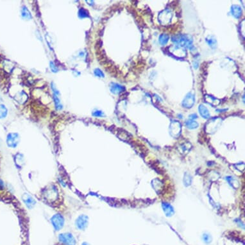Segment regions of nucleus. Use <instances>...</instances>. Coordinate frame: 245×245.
<instances>
[{
  "instance_id": "f257e3e1",
  "label": "nucleus",
  "mask_w": 245,
  "mask_h": 245,
  "mask_svg": "<svg viewBox=\"0 0 245 245\" xmlns=\"http://www.w3.org/2000/svg\"><path fill=\"white\" fill-rule=\"evenodd\" d=\"M42 194L44 200L52 203L57 200L59 197V191L56 185L51 184L44 189Z\"/></svg>"
},
{
  "instance_id": "f03ea898",
  "label": "nucleus",
  "mask_w": 245,
  "mask_h": 245,
  "mask_svg": "<svg viewBox=\"0 0 245 245\" xmlns=\"http://www.w3.org/2000/svg\"><path fill=\"white\" fill-rule=\"evenodd\" d=\"M59 241L62 245H76V240L73 234L70 232L61 233L58 237Z\"/></svg>"
},
{
  "instance_id": "7ed1b4c3",
  "label": "nucleus",
  "mask_w": 245,
  "mask_h": 245,
  "mask_svg": "<svg viewBox=\"0 0 245 245\" xmlns=\"http://www.w3.org/2000/svg\"><path fill=\"white\" fill-rule=\"evenodd\" d=\"M51 223L55 231H60L64 226L65 219L60 214H55L52 217Z\"/></svg>"
},
{
  "instance_id": "20e7f679",
  "label": "nucleus",
  "mask_w": 245,
  "mask_h": 245,
  "mask_svg": "<svg viewBox=\"0 0 245 245\" xmlns=\"http://www.w3.org/2000/svg\"><path fill=\"white\" fill-rule=\"evenodd\" d=\"M19 141H20V137L17 133H10L7 136V145L11 148H16L19 145Z\"/></svg>"
},
{
  "instance_id": "39448f33",
  "label": "nucleus",
  "mask_w": 245,
  "mask_h": 245,
  "mask_svg": "<svg viewBox=\"0 0 245 245\" xmlns=\"http://www.w3.org/2000/svg\"><path fill=\"white\" fill-rule=\"evenodd\" d=\"M89 224V217L87 215L81 214L75 220V226L80 230H85Z\"/></svg>"
},
{
  "instance_id": "423d86ee",
  "label": "nucleus",
  "mask_w": 245,
  "mask_h": 245,
  "mask_svg": "<svg viewBox=\"0 0 245 245\" xmlns=\"http://www.w3.org/2000/svg\"><path fill=\"white\" fill-rule=\"evenodd\" d=\"M22 200L29 209H32L36 204V201L34 198L28 193H24L22 195Z\"/></svg>"
},
{
  "instance_id": "0eeeda50",
  "label": "nucleus",
  "mask_w": 245,
  "mask_h": 245,
  "mask_svg": "<svg viewBox=\"0 0 245 245\" xmlns=\"http://www.w3.org/2000/svg\"><path fill=\"white\" fill-rule=\"evenodd\" d=\"M52 87L53 91V99H54V102H55V107L57 110H60L62 108V105L60 104L59 98V96H58L59 95V92H58V91L56 89L55 85H54L53 83H52Z\"/></svg>"
},
{
  "instance_id": "6e6552de",
  "label": "nucleus",
  "mask_w": 245,
  "mask_h": 245,
  "mask_svg": "<svg viewBox=\"0 0 245 245\" xmlns=\"http://www.w3.org/2000/svg\"><path fill=\"white\" fill-rule=\"evenodd\" d=\"M110 89L112 93H114L115 95H117L119 94L120 92H122L123 91H124L125 89H124L123 86H121V85H120L119 84L112 83L110 85Z\"/></svg>"
},
{
  "instance_id": "1a4fd4ad",
  "label": "nucleus",
  "mask_w": 245,
  "mask_h": 245,
  "mask_svg": "<svg viewBox=\"0 0 245 245\" xmlns=\"http://www.w3.org/2000/svg\"><path fill=\"white\" fill-rule=\"evenodd\" d=\"M14 161H15V164H16L17 167H19V168H21L23 165L24 164V162H25L24 157H23V155L22 154L18 153L15 155Z\"/></svg>"
},
{
  "instance_id": "9d476101",
  "label": "nucleus",
  "mask_w": 245,
  "mask_h": 245,
  "mask_svg": "<svg viewBox=\"0 0 245 245\" xmlns=\"http://www.w3.org/2000/svg\"><path fill=\"white\" fill-rule=\"evenodd\" d=\"M162 207L167 216H171L174 214V210L173 208L172 207V205H170L169 204L166 203H163Z\"/></svg>"
},
{
  "instance_id": "9b49d317",
  "label": "nucleus",
  "mask_w": 245,
  "mask_h": 245,
  "mask_svg": "<svg viewBox=\"0 0 245 245\" xmlns=\"http://www.w3.org/2000/svg\"><path fill=\"white\" fill-rule=\"evenodd\" d=\"M21 15L23 19H25L26 20H30L32 18V14H31L29 10L27 9V7L24 6L21 9Z\"/></svg>"
},
{
  "instance_id": "f8f14e48",
  "label": "nucleus",
  "mask_w": 245,
  "mask_h": 245,
  "mask_svg": "<svg viewBox=\"0 0 245 245\" xmlns=\"http://www.w3.org/2000/svg\"><path fill=\"white\" fill-rule=\"evenodd\" d=\"M7 108L3 105H0V119L5 118L7 115Z\"/></svg>"
},
{
  "instance_id": "ddd939ff",
  "label": "nucleus",
  "mask_w": 245,
  "mask_h": 245,
  "mask_svg": "<svg viewBox=\"0 0 245 245\" xmlns=\"http://www.w3.org/2000/svg\"><path fill=\"white\" fill-rule=\"evenodd\" d=\"M79 16L81 19L87 17L89 16L88 12L84 9H80L79 11Z\"/></svg>"
},
{
  "instance_id": "4468645a",
  "label": "nucleus",
  "mask_w": 245,
  "mask_h": 245,
  "mask_svg": "<svg viewBox=\"0 0 245 245\" xmlns=\"http://www.w3.org/2000/svg\"><path fill=\"white\" fill-rule=\"evenodd\" d=\"M94 73H95V75L96 76L101 77V78L104 77V74H103V71L100 69H95V71H94Z\"/></svg>"
},
{
  "instance_id": "2eb2a0df",
  "label": "nucleus",
  "mask_w": 245,
  "mask_h": 245,
  "mask_svg": "<svg viewBox=\"0 0 245 245\" xmlns=\"http://www.w3.org/2000/svg\"><path fill=\"white\" fill-rule=\"evenodd\" d=\"M92 114L93 116H95V117H103L104 116L103 112L100 111H96L93 112Z\"/></svg>"
},
{
  "instance_id": "dca6fc26",
  "label": "nucleus",
  "mask_w": 245,
  "mask_h": 245,
  "mask_svg": "<svg viewBox=\"0 0 245 245\" xmlns=\"http://www.w3.org/2000/svg\"><path fill=\"white\" fill-rule=\"evenodd\" d=\"M203 239L204 240V241L207 243H209L211 241V236L205 234L203 236Z\"/></svg>"
},
{
  "instance_id": "f3484780",
  "label": "nucleus",
  "mask_w": 245,
  "mask_h": 245,
  "mask_svg": "<svg viewBox=\"0 0 245 245\" xmlns=\"http://www.w3.org/2000/svg\"><path fill=\"white\" fill-rule=\"evenodd\" d=\"M50 68H51V69H52L53 72H55H55H57L58 71H59V69H57V68L56 67L55 65L54 64V63H53V62H50Z\"/></svg>"
},
{
  "instance_id": "a211bd4d",
  "label": "nucleus",
  "mask_w": 245,
  "mask_h": 245,
  "mask_svg": "<svg viewBox=\"0 0 245 245\" xmlns=\"http://www.w3.org/2000/svg\"><path fill=\"white\" fill-rule=\"evenodd\" d=\"M5 187V184H4V182L2 180L0 179V189H2Z\"/></svg>"
},
{
  "instance_id": "6ab92c4d",
  "label": "nucleus",
  "mask_w": 245,
  "mask_h": 245,
  "mask_svg": "<svg viewBox=\"0 0 245 245\" xmlns=\"http://www.w3.org/2000/svg\"><path fill=\"white\" fill-rule=\"evenodd\" d=\"M81 245H90V244H89L87 242H84L81 243Z\"/></svg>"
}]
</instances>
